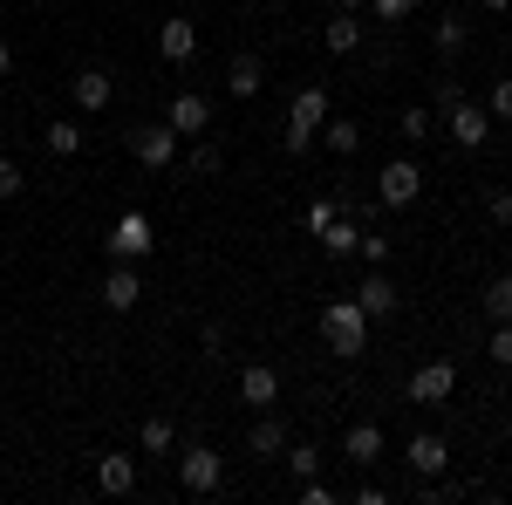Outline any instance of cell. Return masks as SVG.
Here are the masks:
<instances>
[{
    "mask_svg": "<svg viewBox=\"0 0 512 505\" xmlns=\"http://www.w3.org/2000/svg\"><path fill=\"white\" fill-rule=\"evenodd\" d=\"M465 41H472V28L458 21V14H437V35H431V48L451 62V55H465Z\"/></svg>",
    "mask_w": 512,
    "mask_h": 505,
    "instance_id": "obj_24",
    "label": "cell"
},
{
    "mask_svg": "<svg viewBox=\"0 0 512 505\" xmlns=\"http://www.w3.org/2000/svg\"><path fill=\"white\" fill-rule=\"evenodd\" d=\"M130 157H137L144 171H171V164H178V130H171V123H137V130H130Z\"/></svg>",
    "mask_w": 512,
    "mask_h": 505,
    "instance_id": "obj_5",
    "label": "cell"
},
{
    "mask_svg": "<svg viewBox=\"0 0 512 505\" xmlns=\"http://www.w3.org/2000/svg\"><path fill=\"white\" fill-rule=\"evenodd\" d=\"M287 437H294V430L280 424V410H260V424L246 430V451H253V458H280V451H287Z\"/></svg>",
    "mask_w": 512,
    "mask_h": 505,
    "instance_id": "obj_18",
    "label": "cell"
},
{
    "mask_svg": "<svg viewBox=\"0 0 512 505\" xmlns=\"http://www.w3.org/2000/svg\"><path fill=\"white\" fill-rule=\"evenodd\" d=\"M219 164H226V144H219V137H198V144H192V171H198V178H212Z\"/></svg>",
    "mask_w": 512,
    "mask_h": 505,
    "instance_id": "obj_29",
    "label": "cell"
},
{
    "mask_svg": "<svg viewBox=\"0 0 512 505\" xmlns=\"http://www.w3.org/2000/svg\"><path fill=\"white\" fill-rule=\"evenodd\" d=\"M321 123H328V89L308 82V89L287 103V137H280L287 157H308V151H315V130H321Z\"/></svg>",
    "mask_w": 512,
    "mask_h": 505,
    "instance_id": "obj_1",
    "label": "cell"
},
{
    "mask_svg": "<svg viewBox=\"0 0 512 505\" xmlns=\"http://www.w3.org/2000/svg\"><path fill=\"white\" fill-rule=\"evenodd\" d=\"M28 192V178H21V164L14 157H0V198H21Z\"/></svg>",
    "mask_w": 512,
    "mask_h": 505,
    "instance_id": "obj_35",
    "label": "cell"
},
{
    "mask_svg": "<svg viewBox=\"0 0 512 505\" xmlns=\"http://www.w3.org/2000/svg\"><path fill=\"white\" fill-rule=\"evenodd\" d=\"M396 130H403L410 144H424V137H437V117H431V103H410V110L396 117Z\"/></svg>",
    "mask_w": 512,
    "mask_h": 505,
    "instance_id": "obj_27",
    "label": "cell"
},
{
    "mask_svg": "<svg viewBox=\"0 0 512 505\" xmlns=\"http://www.w3.org/2000/svg\"><path fill=\"white\" fill-rule=\"evenodd\" d=\"M0 76H14V48L7 41H0Z\"/></svg>",
    "mask_w": 512,
    "mask_h": 505,
    "instance_id": "obj_40",
    "label": "cell"
},
{
    "mask_svg": "<svg viewBox=\"0 0 512 505\" xmlns=\"http://www.w3.org/2000/svg\"><path fill=\"white\" fill-rule=\"evenodd\" d=\"M198 342H205V355H212V362H219V355H226V328H219V321H212V328H205V335H198Z\"/></svg>",
    "mask_w": 512,
    "mask_h": 505,
    "instance_id": "obj_39",
    "label": "cell"
},
{
    "mask_svg": "<svg viewBox=\"0 0 512 505\" xmlns=\"http://www.w3.org/2000/svg\"><path fill=\"white\" fill-rule=\"evenodd\" d=\"M137 444H144L151 458H171V451H178V424H171V417H144V430H137Z\"/></svg>",
    "mask_w": 512,
    "mask_h": 505,
    "instance_id": "obj_22",
    "label": "cell"
},
{
    "mask_svg": "<svg viewBox=\"0 0 512 505\" xmlns=\"http://www.w3.org/2000/svg\"><path fill=\"white\" fill-rule=\"evenodd\" d=\"M485 321H512V273L485 280Z\"/></svg>",
    "mask_w": 512,
    "mask_h": 505,
    "instance_id": "obj_25",
    "label": "cell"
},
{
    "mask_svg": "<svg viewBox=\"0 0 512 505\" xmlns=\"http://www.w3.org/2000/svg\"><path fill=\"white\" fill-rule=\"evenodd\" d=\"M362 7H369V0H335V14H362Z\"/></svg>",
    "mask_w": 512,
    "mask_h": 505,
    "instance_id": "obj_41",
    "label": "cell"
},
{
    "mask_svg": "<svg viewBox=\"0 0 512 505\" xmlns=\"http://www.w3.org/2000/svg\"><path fill=\"white\" fill-rule=\"evenodd\" d=\"M424 198V171L410 164V157H390L383 164V178H376V205H390V212H410Z\"/></svg>",
    "mask_w": 512,
    "mask_h": 505,
    "instance_id": "obj_4",
    "label": "cell"
},
{
    "mask_svg": "<svg viewBox=\"0 0 512 505\" xmlns=\"http://www.w3.org/2000/svg\"><path fill=\"white\" fill-rule=\"evenodd\" d=\"M151 253H158L151 219H144V212H123L117 226H110V260H130V267H137V260H151Z\"/></svg>",
    "mask_w": 512,
    "mask_h": 505,
    "instance_id": "obj_7",
    "label": "cell"
},
{
    "mask_svg": "<svg viewBox=\"0 0 512 505\" xmlns=\"http://www.w3.org/2000/svg\"><path fill=\"white\" fill-rule=\"evenodd\" d=\"M478 7H485V14H506V7H512V0H478Z\"/></svg>",
    "mask_w": 512,
    "mask_h": 505,
    "instance_id": "obj_42",
    "label": "cell"
},
{
    "mask_svg": "<svg viewBox=\"0 0 512 505\" xmlns=\"http://www.w3.org/2000/svg\"><path fill=\"white\" fill-rule=\"evenodd\" d=\"M403 458H410V471H417V478H444V465H451V444H444L437 430H417Z\"/></svg>",
    "mask_w": 512,
    "mask_h": 505,
    "instance_id": "obj_13",
    "label": "cell"
},
{
    "mask_svg": "<svg viewBox=\"0 0 512 505\" xmlns=\"http://www.w3.org/2000/svg\"><path fill=\"white\" fill-rule=\"evenodd\" d=\"M178 485L198 492V499L219 492V485H226V458H219L212 444H185V451H178Z\"/></svg>",
    "mask_w": 512,
    "mask_h": 505,
    "instance_id": "obj_3",
    "label": "cell"
},
{
    "mask_svg": "<svg viewBox=\"0 0 512 505\" xmlns=\"http://www.w3.org/2000/svg\"><path fill=\"white\" fill-rule=\"evenodd\" d=\"M239 403H253V410H274V403H280L274 362H246V369H239Z\"/></svg>",
    "mask_w": 512,
    "mask_h": 505,
    "instance_id": "obj_11",
    "label": "cell"
},
{
    "mask_svg": "<svg viewBox=\"0 0 512 505\" xmlns=\"http://www.w3.org/2000/svg\"><path fill=\"white\" fill-rule=\"evenodd\" d=\"M164 123H171L178 137H205V130H212V103H205L198 89H185V96H178V103L164 110Z\"/></svg>",
    "mask_w": 512,
    "mask_h": 505,
    "instance_id": "obj_16",
    "label": "cell"
},
{
    "mask_svg": "<svg viewBox=\"0 0 512 505\" xmlns=\"http://www.w3.org/2000/svg\"><path fill=\"white\" fill-rule=\"evenodd\" d=\"M355 260L383 267V260H390V239H383V233H362V239H355Z\"/></svg>",
    "mask_w": 512,
    "mask_h": 505,
    "instance_id": "obj_33",
    "label": "cell"
},
{
    "mask_svg": "<svg viewBox=\"0 0 512 505\" xmlns=\"http://www.w3.org/2000/svg\"><path fill=\"white\" fill-rule=\"evenodd\" d=\"M451 389H458V362H444V355H437V362H417V369H410L403 396L431 410V403H451Z\"/></svg>",
    "mask_w": 512,
    "mask_h": 505,
    "instance_id": "obj_6",
    "label": "cell"
},
{
    "mask_svg": "<svg viewBox=\"0 0 512 505\" xmlns=\"http://www.w3.org/2000/svg\"><path fill=\"white\" fill-rule=\"evenodd\" d=\"M280 465L294 471V478H321V451H315V444H294V437H287V451H280Z\"/></svg>",
    "mask_w": 512,
    "mask_h": 505,
    "instance_id": "obj_28",
    "label": "cell"
},
{
    "mask_svg": "<svg viewBox=\"0 0 512 505\" xmlns=\"http://www.w3.org/2000/svg\"><path fill=\"white\" fill-rule=\"evenodd\" d=\"M349 301H355L362 314H369V321H390V314H396V287H390V273H383V267H369V280L355 287Z\"/></svg>",
    "mask_w": 512,
    "mask_h": 505,
    "instance_id": "obj_12",
    "label": "cell"
},
{
    "mask_svg": "<svg viewBox=\"0 0 512 505\" xmlns=\"http://www.w3.org/2000/svg\"><path fill=\"white\" fill-rule=\"evenodd\" d=\"M158 55H164V62H171V69H185V62H192V55H198V28H192V21H185V14H171V21H164V28H158Z\"/></svg>",
    "mask_w": 512,
    "mask_h": 505,
    "instance_id": "obj_15",
    "label": "cell"
},
{
    "mask_svg": "<svg viewBox=\"0 0 512 505\" xmlns=\"http://www.w3.org/2000/svg\"><path fill=\"white\" fill-rule=\"evenodd\" d=\"M485 219L492 226H512V192H485Z\"/></svg>",
    "mask_w": 512,
    "mask_h": 505,
    "instance_id": "obj_36",
    "label": "cell"
},
{
    "mask_svg": "<svg viewBox=\"0 0 512 505\" xmlns=\"http://www.w3.org/2000/svg\"><path fill=\"white\" fill-rule=\"evenodd\" d=\"M96 492H110V499L137 492V458H130V451H103V458H96Z\"/></svg>",
    "mask_w": 512,
    "mask_h": 505,
    "instance_id": "obj_14",
    "label": "cell"
},
{
    "mask_svg": "<svg viewBox=\"0 0 512 505\" xmlns=\"http://www.w3.org/2000/svg\"><path fill=\"white\" fill-rule=\"evenodd\" d=\"M342 212H349V198H315V205H308V233H321V226L342 219Z\"/></svg>",
    "mask_w": 512,
    "mask_h": 505,
    "instance_id": "obj_32",
    "label": "cell"
},
{
    "mask_svg": "<svg viewBox=\"0 0 512 505\" xmlns=\"http://www.w3.org/2000/svg\"><path fill=\"white\" fill-rule=\"evenodd\" d=\"M485 117H492V123H512V76L492 82V96H485Z\"/></svg>",
    "mask_w": 512,
    "mask_h": 505,
    "instance_id": "obj_30",
    "label": "cell"
},
{
    "mask_svg": "<svg viewBox=\"0 0 512 505\" xmlns=\"http://www.w3.org/2000/svg\"><path fill=\"white\" fill-rule=\"evenodd\" d=\"M492 362H499V369H512V321H492Z\"/></svg>",
    "mask_w": 512,
    "mask_h": 505,
    "instance_id": "obj_34",
    "label": "cell"
},
{
    "mask_svg": "<svg viewBox=\"0 0 512 505\" xmlns=\"http://www.w3.org/2000/svg\"><path fill=\"white\" fill-rule=\"evenodd\" d=\"M321 41H328V55H355V48H362V21H355V14H328Z\"/></svg>",
    "mask_w": 512,
    "mask_h": 505,
    "instance_id": "obj_20",
    "label": "cell"
},
{
    "mask_svg": "<svg viewBox=\"0 0 512 505\" xmlns=\"http://www.w3.org/2000/svg\"><path fill=\"white\" fill-rule=\"evenodd\" d=\"M444 137H451L458 151H485V137H492V117H485V103H472V96H465V103L444 117Z\"/></svg>",
    "mask_w": 512,
    "mask_h": 505,
    "instance_id": "obj_8",
    "label": "cell"
},
{
    "mask_svg": "<svg viewBox=\"0 0 512 505\" xmlns=\"http://www.w3.org/2000/svg\"><path fill=\"white\" fill-rule=\"evenodd\" d=\"M41 144H48V157H76L82 151V123H48Z\"/></svg>",
    "mask_w": 512,
    "mask_h": 505,
    "instance_id": "obj_26",
    "label": "cell"
},
{
    "mask_svg": "<svg viewBox=\"0 0 512 505\" xmlns=\"http://www.w3.org/2000/svg\"><path fill=\"white\" fill-rule=\"evenodd\" d=\"M355 239H362V226H355V212H342V219H328L321 226V246H328V260H349Z\"/></svg>",
    "mask_w": 512,
    "mask_h": 505,
    "instance_id": "obj_21",
    "label": "cell"
},
{
    "mask_svg": "<svg viewBox=\"0 0 512 505\" xmlns=\"http://www.w3.org/2000/svg\"><path fill=\"white\" fill-rule=\"evenodd\" d=\"M69 96H76V110L103 117V110L117 103V82H110V69H96V62H89V69H76V76H69Z\"/></svg>",
    "mask_w": 512,
    "mask_h": 505,
    "instance_id": "obj_9",
    "label": "cell"
},
{
    "mask_svg": "<svg viewBox=\"0 0 512 505\" xmlns=\"http://www.w3.org/2000/svg\"><path fill=\"white\" fill-rule=\"evenodd\" d=\"M226 89H233L239 103H253V96L267 89V62H260L253 48H246V55H233V62H226Z\"/></svg>",
    "mask_w": 512,
    "mask_h": 505,
    "instance_id": "obj_17",
    "label": "cell"
},
{
    "mask_svg": "<svg viewBox=\"0 0 512 505\" xmlns=\"http://www.w3.org/2000/svg\"><path fill=\"white\" fill-rule=\"evenodd\" d=\"M315 137H328V151H335V157H355V151H362V123H349V117H328Z\"/></svg>",
    "mask_w": 512,
    "mask_h": 505,
    "instance_id": "obj_23",
    "label": "cell"
},
{
    "mask_svg": "<svg viewBox=\"0 0 512 505\" xmlns=\"http://www.w3.org/2000/svg\"><path fill=\"white\" fill-rule=\"evenodd\" d=\"M321 342L355 362V355L369 349V314L355 308V301H328V308H321Z\"/></svg>",
    "mask_w": 512,
    "mask_h": 505,
    "instance_id": "obj_2",
    "label": "cell"
},
{
    "mask_svg": "<svg viewBox=\"0 0 512 505\" xmlns=\"http://www.w3.org/2000/svg\"><path fill=\"white\" fill-rule=\"evenodd\" d=\"M342 458H349V465H383V424H349Z\"/></svg>",
    "mask_w": 512,
    "mask_h": 505,
    "instance_id": "obj_19",
    "label": "cell"
},
{
    "mask_svg": "<svg viewBox=\"0 0 512 505\" xmlns=\"http://www.w3.org/2000/svg\"><path fill=\"white\" fill-rule=\"evenodd\" d=\"M369 7H376V21H410L417 0H369Z\"/></svg>",
    "mask_w": 512,
    "mask_h": 505,
    "instance_id": "obj_37",
    "label": "cell"
},
{
    "mask_svg": "<svg viewBox=\"0 0 512 505\" xmlns=\"http://www.w3.org/2000/svg\"><path fill=\"white\" fill-rule=\"evenodd\" d=\"M458 103H465V89H458V82L444 76V82H437V89H431V117L444 123V117H451V110H458Z\"/></svg>",
    "mask_w": 512,
    "mask_h": 505,
    "instance_id": "obj_31",
    "label": "cell"
},
{
    "mask_svg": "<svg viewBox=\"0 0 512 505\" xmlns=\"http://www.w3.org/2000/svg\"><path fill=\"white\" fill-rule=\"evenodd\" d=\"M137 301H144L137 267H130V260H110V273H103V308H110V314H130Z\"/></svg>",
    "mask_w": 512,
    "mask_h": 505,
    "instance_id": "obj_10",
    "label": "cell"
},
{
    "mask_svg": "<svg viewBox=\"0 0 512 505\" xmlns=\"http://www.w3.org/2000/svg\"><path fill=\"white\" fill-rule=\"evenodd\" d=\"M164 7H178V0H164Z\"/></svg>",
    "mask_w": 512,
    "mask_h": 505,
    "instance_id": "obj_43",
    "label": "cell"
},
{
    "mask_svg": "<svg viewBox=\"0 0 512 505\" xmlns=\"http://www.w3.org/2000/svg\"><path fill=\"white\" fill-rule=\"evenodd\" d=\"M328 499H335V492H328L321 478H301V505H328Z\"/></svg>",
    "mask_w": 512,
    "mask_h": 505,
    "instance_id": "obj_38",
    "label": "cell"
}]
</instances>
